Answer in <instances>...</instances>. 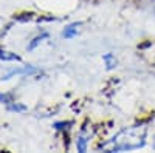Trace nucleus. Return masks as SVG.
Segmentation results:
<instances>
[{"label":"nucleus","mask_w":155,"mask_h":153,"mask_svg":"<svg viewBox=\"0 0 155 153\" xmlns=\"http://www.w3.org/2000/svg\"><path fill=\"white\" fill-rule=\"evenodd\" d=\"M146 129L144 127H130L116 135L112 141L104 145L107 150H134L144 145Z\"/></svg>","instance_id":"nucleus-1"},{"label":"nucleus","mask_w":155,"mask_h":153,"mask_svg":"<svg viewBox=\"0 0 155 153\" xmlns=\"http://www.w3.org/2000/svg\"><path fill=\"white\" fill-rule=\"evenodd\" d=\"M78 25L74 23V25H70V27H67L65 30H64V37H65V39H71V37L78 33Z\"/></svg>","instance_id":"nucleus-2"}]
</instances>
